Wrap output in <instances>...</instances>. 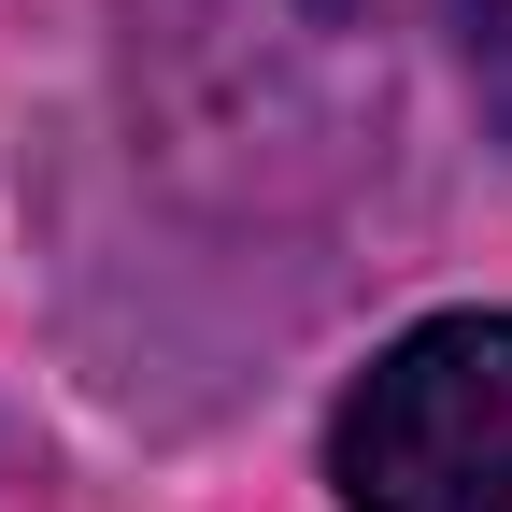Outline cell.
Returning a JSON list of instances; mask_svg holds the SVG:
<instances>
[{
	"label": "cell",
	"mask_w": 512,
	"mask_h": 512,
	"mask_svg": "<svg viewBox=\"0 0 512 512\" xmlns=\"http://www.w3.org/2000/svg\"><path fill=\"white\" fill-rule=\"evenodd\" d=\"M342 512H512V313H441L328 427Z\"/></svg>",
	"instance_id": "obj_1"
},
{
	"label": "cell",
	"mask_w": 512,
	"mask_h": 512,
	"mask_svg": "<svg viewBox=\"0 0 512 512\" xmlns=\"http://www.w3.org/2000/svg\"><path fill=\"white\" fill-rule=\"evenodd\" d=\"M456 29H470V72H484V100H512V0H456Z\"/></svg>",
	"instance_id": "obj_2"
}]
</instances>
